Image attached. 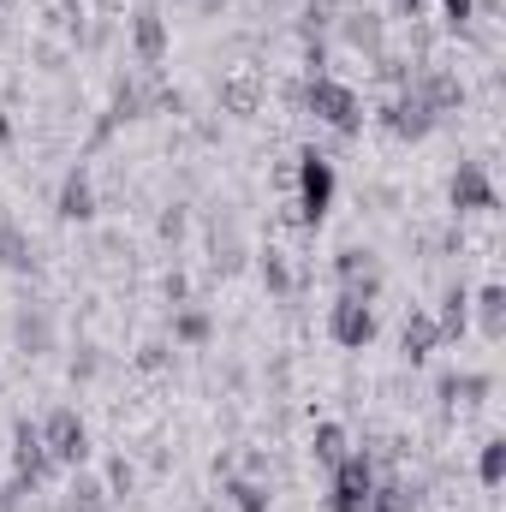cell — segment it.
I'll use <instances>...</instances> for the list:
<instances>
[{
    "mask_svg": "<svg viewBox=\"0 0 506 512\" xmlns=\"http://www.w3.org/2000/svg\"><path fill=\"white\" fill-rule=\"evenodd\" d=\"M304 114H316L322 126L340 131V137H358V131H364V102H358V90L340 84V78H310V84H304Z\"/></svg>",
    "mask_w": 506,
    "mask_h": 512,
    "instance_id": "1",
    "label": "cell"
},
{
    "mask_svg": "<svg viewBox=\"0 0 506 512\" xmlns=\"http://www.w3.org/2000/svg\"><path fill=\"white\" fill-rule=\"evenodd\" d=\"M334 161L322 149H304L298 155V227H322L328 209H334Z\"/></svg>",
    "mask_w": 506,
    "mask_h": 512,
    "instance_id": "2",
    "label": "cell"
},
{
    "mask_svg": "<svg viewBox=\"0 0 506 512\" xmlns=\"http://www.w3.org/2000/svg\"><path fill=\"white\" fill-rule=\"evenodd\" d=\"M42 447H48V465L78 471V465L90 459V429H84V417H78L72 405L48 411V417H42Z\"/></svg>",
    "mask_w": 506,
    "mask_h": 512,
    "instance_id": "3",
    "label": "cell"
},
{
    "mask_svg": "<svg viewBox=\"0 0 506 512\" xmlns=\"http://www.w3.org/2000/svg\"><path fill=\"white\" fill-rule=\"evenodd\" d=\"M370 489H376V459L364 447H352L334 465V489H328V512H370Z\"/></svg>",
    "mask_w": 506,
    "mask_h": 512,
    "instance_id": "4",
    "label": "cell"
},
{
    "mask_svg": "<svg viewBox=\"0 0 506 512\" xmlns=\"http://www.w3.org/2000/svg\"><path fill=\"white\" fill-rule=\"evenodd\" d=\"M447 203H453V215H495L501 191H495V179H489L483 161H459L453 179H447Z\"/></svg>",
    "mask_w": 506,
    "mask_h": 512,
    "instance_id": "5",
    "label": "cell"
},
{
    "mask_svg": "<svg viewBox=\"0 0 506 512\" xmlns=\"http://www.w3.org/2000/svg\"><path fill=\"white\" fill-rule=\"evenodd\" d=\"M381 126H387V137H399V143H423L429 131L441 126V114L423 102V90L411 84V90H399L387 108H381Z\"/></svg>",
    "mask_w": 506,
    "mask_h": 512,
    "instance_id": "6",
    "label": "cell"
},
{
    "mask_svg": "<svg viewBox=\"0 0 506 512\" xmlns=\"http://www.w3.org/2000/svg\"><path fill=\"white\" fill-rule=\"evenodd\" d=\"M334 280H340V292H346V298H364V304H376V298H381V256L364 251V245H346V251H334Z\"/></svg>",
    "mask_w": 506,
    "mask_h": 512,
    "instance_id": "7",
    "label": "cell"
},
{
    "mask_svg": "<svg viewBox=\"0 0 506 512\" xmlns=\"http://www.w3.org/2000/svg\"><path fill=\"white\" fill-rule=\"evenodd\" d=\"M328 334H334V346H346V352H364L370 340H376V304H364V298H334V310H328Z\"/></svg>",
    "mask_w": 506,
    "mask_h": 512,
    "instance_id": "8",
    "label": "cell"
},
{
    "mask_svg": "<svg viewBox=\"0 0 506 512\" xmlns=\"http://www.w3.org/2000/svg\"><path fill=\"white\" fill-rule=\"evenodd\" d=\"M48 471H54V465H48V447H42V423L18 417V423H12V477L30 483V489H42Z\"/></svg>",
    "mask_w": 506,
    "mask_h": 512,
    "instance_id": "9",
    "label": "cell"
},
{
    "mask_svg": "<svg viewBox=\"0 0 506 512\" xmlns=\"http://www.w3.org/2000/svg\"><path fill=\"white\" fill-rule=\"evenodd\" d=\"M131 48H137L143 66L167 60V18H161V6H137L131 12Z\"/></svg>",
    "mask_w": 506,
    "mask_h": 512,
    "instance_id": "10",
    "label": "cell"
},
{
    "mask_svg": "<svg viewBox=\"0 0 506 512\" xmlns=\"http://www.w3.org/2000/svg\"><path fill=\"white\" fill-rule=\"evenodd\" d=\"M54 215L60 221H96V185H90V173L84 167H72L66 179H60V197H54Z\"/></svg>",
    "mask_w": 506,
    "mask_h": 512,
    "instance_id": "11",
    "label": "cell"
},
{
    "mask_svg": "<svg viewBox=\"0 0 506 512\" xmlns=\"http://www.w3.org/2000/svg\"><path fill=\"white\" fill-rule=\"evenodd\" d=\"M340 42L346 48H358V54H370L376 60L381 54V12H370V6H340Z\"/></svg>",
    "mask_w": 506,
    "mask_h": 512,
    "instance_id": "12",
    "label": "cell"
},
{
    "mask_svg": "<svg viewBox=\"0 0 506 512\" xmlns=\"http://www.w3.org/2000/svg\"><path fill=\"white\" fill-rule=\"evenodd\" d=\"M441 346H447V340H441L435 316H429V310H411V316H405V328H399V352H405L411 364H429Z\"/></svg>",
    "mask_w": 506,
    "mask_h": 512,
    "instance_id": "13",
    "label": "cell"
},
{
    "mask_svg": "<svg viewBox=\"0 0 506 512\" xmlns=\"http://www.w3.org/2000/svg\"><path fill=\"white\" fill-rule=\"evenodd\" d=\"M12 334H18V352L42 358V352L54 346V316H48V304H24L18 322H12Z\"/></svg>",
    "mask_w": 506,
    "mask_h": 512,
    "instance_id": "14",
    "label": "cell"
},
{
    "mask_svg": "<svg viewBox=\"0 0 506 512\" xmlns=\"http://www.w3.org/2000/svg\"><path fill=\"white\" fill-rule=\"evenodd\" d=\"M0 268H12V274H30L36 268V239L0 209Z\"/></svg>",
    "mask_w": 506,
    "mask_h": 512,
    "instance_id": "15",
    "label": "cell"
},
{
    "mask_svg": "<svg viewBox=\"0 0 506 512\" xmlns=\"http://www.w3.org/2000/svg\"><path fill=\"white\" fill-rule=\"evenodd\" d=\"M221 108H227V114H239V120H251L256 108H262V78H256L251 66H239V72L221 84Z\"/></svg>",
    "mask_w": 506,
    "mask_h": 512,
    "instance_id": "16",
    "label": "cell"
},
{
    "mask_svg": "<svg viewBox=\"0 0 506 512\" xmlns=\"http://www.w3.org/2000/svg\"><path fill=\"white\" fill-rule=\"evenodd\" d=\"M370 512H423V489L417 483H399V477H376Z\"/></svg>",
    "mask_w": 506,
    "mask_h": 512,
    "instance_id": "17",
    "label": "cell"
},
{
    "mask_svg": "<svg viewBox=\"0 0 506 512\" xmlns=\"http://www.w3.org/2000/svg\"><path fill=\"white\" fill-rule=\"evenodd\" d=\"M417 90H423V102H429L435 114H459V108H465V84H459L453 72H441V66H435Z\"/></svg>",
    "mask_w": 506,
    "mask_h": 512,
    "instance_id": "18",
    "label": "cell"
},
{
    "mask_svg": "<svg viewBox=\"0 0 506 512\" xmlns=\"http://www.w3.org/2000/svg\"><path fill=\"white\" fill-rule=\"evenodd\" d=\"M471 310H477L483 340H506V286H483V292L471 298Z\"/></svg>",
    "mask_w": 506,
    "mask_h": 512,
    "instance_id": "19",
    "label": "cell"
},
{
    "mask_svg": "<svg viewBox=\"0 0 506 512\" xmlns=\"http://www.w3.org/2000/svg\"><path fill=\"white\" fill-rule=\"evenodd\" d=\"M435 328H441V340H465V328H471V292L465 286H447Z\"/></svg>",
    "mask_w": 506,
    "mask_h": 512,
    "instance_id": "20",
    "label": "cell"
},
{
    "mask_svg": "<svg viewBox=\"0 0 506 512\" xmlns=\"http://www.w3.org/2000/svg\"><path fill=\"white\" fill-rule=\"evenodd\" d=\"M447 405H483L489 393H495V376H441V387H435Z\"/></svg>",
    "mask_w": 506,
    "mask_h": 512,
    "instance_id": "21",
    "label": "cell"
},
{
    "mask_svg": "<svg viewBox=\"0 0 506 512\" xmlns=\"http://www.w3.org/2000/svg\"><path fill=\"white\" fill-rule=\"evenodd\" d=\"M60 512H108V489H102V477H72V489H66V501Z\"/></svg>",
    "mask_w": 506,
    "mask_h": 512,
    "instance_id": "22",
    "label": "cell"
},
{
    "mask_svg": "<svg viewBox=\"0 0 506 512\" xmlns=\"http://www.w3.org/2000/svg\"><path fill=\"white\" fill-rule=\"evenodd\" d=\"M310 453H316V465H340L346 453H352V441H346V429L340 423H316V435H310Z\"/></svg>",
    "mask_w": 506,
    "mask_h": 512,
    "instance_id": "23",
    "label": "cell"
},
{
    "mask_svg": "<svg viewBox=\"0 0 506 512\" xmlns=\"http://www.w3.org/2000/svg\"><path fill=\"white\" fill-rule=\"evenodd\" d=\"M477 483H483V489H501L506 483V441L501 435L483 441V453H477Z\"/></svg>",
    "mask_w": 506,
    "mask_h": 512,
    "instance_id": "24",
    "label": "cell"
},
{
    "mask_svg": "<svg viewBox=\"0 0 506 512\" xmlns=\"http://www.w3.org/2000/svg\"><path fill=\"white\" fill-rule=\"evenodd\" d=\"M227 501L239 512H268V489L256 477H227Z\"/></svg>",
    "mask_w": 506,
    "mask_h": 512,
    "instance_id": "25",
    "label": "cell"
},
{
    "mask_svg": "<svg viewBox=\"0 0 506 512\" xmlns=\"http://www.w3.org/2000/svg\"><path fill=\"white\" fill-rule=\"evenodd\" d=\"M173 340H179V346H203V340H209V316L191 310V304L173 310Z\"/></svg>",
    "mask_w": 506,
    "mask_h": 512,
    "instance_id": "26",
    "label": "cell"
},
{
    "mask_svg": "<svg viewBox=\"0 0 506 512\" xmlns=\"http://www.w3.org/2000/svg\"><path fill=\"white\" fill-rule=\"evenodd\" d=\"M262 286H268L274 298H286V292H292V268H286V251H262Z\"/></svg>",
    "mask_w": 506,
    "mask_h": 512,
    "instance_id": "27",
    "label": "cell"
},
{
    "mask_svg": "<svg viewBox=\"0 0 506 512\" xmlns=\"http://www.w3.org/2000/svg\"><path fill=\"white\" fill-rule=\"evenodd\" d=\"M131 483H137V471H131V459H126V453H120V459H108V477H102L108 501H120V495H131Z\"/></svg>",
    "mask_w": 506,
    "mask_h": 512,
    "instance_id": "28",
    "label": "cell"
},
{
    "mask_svg": "<svg viewBox=\"0 0 506 512\" xmlns=\"http://www.w3.org/2000/svg\"><path fill=\"white\" fill-rule=\"evenodd\" d=\"M340 6H346V0H304V30L316 36L322 24H334V18H340Z\"/></svg>",
    "mask_w": 506,
    "mask_h": 512,
    "instance_id": "29",
    "label": "cell"
},
{
    "mask_svg": "<svg viewBox=\"0 0 506 512\" xmlns=\"http://www.w3.org/2000/svg\"><path fill=\"white\" fill-rule=\"evenodd\" d=\"M304 66H310V78H328V42L322 36L304 42Z\"/></svg>",
    "mask_w": 506,
    "mask_h": 512,
    "instance_id": "30",
    "label": "cell"
},
{
    "mask_svg": "<svg viewBox=\"0 0 506 512\" xmlns=\"http://www.w3.org/2000/svg\"><path fill=\"white\" fill-rule=\"evenodd\" d=\"M441 12H447V24H453V30H465V24L477 18V0H441Z\"/></svg>",
    "mask_w": 506,
    "mask_h": 512,
    "instance_id": "31",
    "label": "cell"
},
{
    "mask_svg": "<svg viewBox=\"0 0 506 512\" xmlns=\"http://www.w3.org/2000/svg\"><path fill=\"white\" fill-rule=\"evenodd\" d=\"M137 370H167V346H143L137 352Z\"/></svg>",
    "mask_w": 506,
    "mask_h": 512,
    "instance_id": "32",
    "label": "cell"
},
{
    "mask_svg": "<svg viewBox=\"0 0 506 512\" xmlns=\"http://www.w3.org/2000/svg\"><path fill=\"white\" fill-rule=\"evenodd\" d=\"M179 233H185V209H167L161 215V239H179Z\"/></svg>",
    "mask_w": 506,
    "mask_h": 512,
    "instance_id": "33",
    "label": "cell"
},
{
    "mask_svg": "<svg viewBox=\"0 0 506 512\" xmlns=\"http://www.w3.org/2000/svg\"><path fill=\"white\" fill-rule=\"evenodd\" d=\"M96 364H102L96 352H84V358H72V382H84V376H96Z\"/></svg>",
    "mask_w": 506,
    "mask_h": 512,
    "instance_id": "34",
    "label": "cell"
},
{
    "mask_svg": "<svg viewBox=\"0 0 506 512\" xmlns=\"http://www.w3.org/2000/svg\"><path fill=\"white\" fill-rule=\"evenodd\" d=\"M185 292H191V280H185V274H167V298L185 304Z\"/></svg>",
    "mask_w": 506,
    "mask_h": 512,
    "instance_id": "35",
    "label": "cell"
},
{
    "mask_svg": "<svg viewBox=\"0 0 506 512\" xmlns=\"http://www.w3.org/2000/svg\"><path fill=\"white\" fill-rule=\"evenodd\" d=\"M6 137H12V120H6V108H0V143H6Z\"/></svg>",
    "mask_w": 506,
    "mask_h": 512,
    "instance_id": "36",
    "label": "cell"
}]
</instances>
